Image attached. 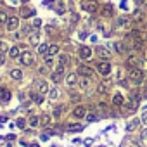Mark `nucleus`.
<instances>
[{"label": "nucleus", "mask_w": 147, "mask_h": 147, "mask_svg": "<svg viewBox=\"0 0 147 147\" xmlns=\"http://www.w3.org/2000/svg\"><path fill=\"white\" fill-rule=\"evenodd\" d=\"M87 119H88V121H95V119H97V116H95V114H88V116H87Z\"/></svg>", "instance_id": "4c0bfd02"}, {"label": "nucleus", "mask_w": 147, "mask_h": 147, "mask_svg": "<svg viewBox=\"0 0 147 147\" xmlns=\"http://www.w3.org/2000/svg\"><path fill=\"white\" fill-rule=\"evenodd\" d=\"M30 125H31V126H33V128H35V126H36V125H38V118H36V116H35V114H33V116H30Z\"/></svg>", "instance_id": "cd10ccee"}, {"label": "nucleus", "mask_w": 147, "mask_h": 147, "mask_svg": "<svg viewBox=\"0 0 147 147\" xmlns=\"http://www.w3.org/2000/svg\"><path fill=\"white\" fill-rule=\"evenodd\" d=\"M97 71L100 73L102 76H107L109 73H111V64H109L107 61H102V62H99V64H97Z\"/></svg>", "instance_id": "20e7f679"}, {"label": "nucleus", "mask_w": 147, "mask_h": 147, "mask_svg": "<svg viewBox=\"0 0 147 147\" xmlns=\"http://www.w3.org/2000/svg\"><path fill=\"white\" fill-rule=\"evenodd\" d=\"M138 126V119H131L128 125H126V130H135Z\"/></svg>", "instance_id": "5701e85b"}, {"label": "nucleus", "mask_w": 147, "mask_h": 147, "mask_svg": "<svg viewBox=\"0 0 147 147\" xmlns=\"http://www.w3.org/2000/svg\"><path fill=\"white\" fill-rule=\"evenodd\" d=\"M78 71H80V75H82V76H88V78L92 76V69H90L88 66H80Z\"/></svg>", "instance_id": "9d476101"}, {"label": "nucleus", "mask_w": 147, "mask_h": 147, "mask_svg": "<svg viewBox=\"0 0 147 147\" xmlns=\"http://www.w3.org/2000/svg\"><path fill=\"white\" fill-rule=\"evenodd\" d=\"M97 54H99L100 57H106V59H109V52H107L106 49H102V47H99V49H97Z\"/></svg>", "instance_id": "4be33fe9"}, {"label": "nucleus", "mask_w": 147, "mask_h": 147, "mask_svg": "<svg viewBox=\"0 0 147 147\" xmlns=\"http://www.w3.org/2000/svg\"><path fill=\"white\" fill-rule=\"evenodd\" d=\"M113 14V9H111V5H106V16H111Z\"/></svg>", "instance_id": "473e14b6"}, {"label": "nucleus", "mask_w": 147, "mask_h": 147, "mask_svg": "<svg viewBox=\"0 0 147 147\" xmlns=\"http://www.w3.org/2000/svg\"><path fill=\"white\" fill-rule=\"evenodd\" d=\"M45 64L47 66H52V57L50 55H45Z\"/></svg>", "instance_id": "2f4dec72"}, {"label": "nucleus", "mask_w": 147, "mask_h": 147, "mask_svg": "<svg viewBox=\"0 0 147 147\" xmlns=\"http://www.w3.org/2000/svg\"><path fill=\"white\" fill-rule=\"evenodd\" d=\"M5 26H7V30H9V31H14V30L19 26V18H16V16H9V19H7Z\"/></svg>", "instance_id": "39448f33"}, {"label": "nucleus", "mask_w": 147, "mask_h": 147, "mask_svg": "<svg viewBox=\"0 0 147 147\" xmlns=\"http://www.w3.org/2000/svg\"><path fill=\"white\" fill-rule=\"evenodd\" d=\"M66 62H67V55H66V54H61V55H59V64L66 66Z\"/></svg>", "instance_id": "bb28decb"}, {"label": "nucleus", "mask_w": 147, "mask_h": 147, "mask_svg": "<svg viewBox=\"0 0 147 147\" xmlns=\"http://www.w3.org/2000/svg\"><path fill=\"white\" fill-rule=\"evenodd\" d=\"M67 130H69V131H82L83 128H82V125H69Z\"/></svg>", "instance_id": "393cba45"}, {"label": "nucleus", "mask_w": 147, "mask_h": 147, "mask_svg": "<svg viewBox=\"0 0 147 147\" xmlns=\"http://www.w3.org/2000/svg\"><path fill=\"white\" fill-rule=\"evenodd\" d=\"M35 85H38V92H40L42 95L49 92V85H47L45 82H35Z\"/></svg>", "instance_id": "9b49d317"}, {"label": "nucleus", "mask_w": 147, "mask_h": 147, "mask_svg": "<svg viewBox=\"0 0 147 147\" xmlns=\"http://www.w3.org/2000/svg\"><path fill=\"white\" fill-rule=\"evenodd\" d=\"M128 76H130V80H131V82L140 83V82L144 80V71H142L140 67H131V69H130V73H128Z\"/></svg>", "instance_id": "f257e3e1"}, {"label": "nucleus", "mask_w": 147, "mask_h": 147, "mask_svg": "<svg viewBox=\"0 0 147 147\" xmlns=\"http://www.w3.org/2000/svg\"><path fill=\"white\" fill-rule=\"evenodd\" d=\"M145 137H147V130H144V131H142V138H145Z\"/></svg>", "instance_id": "a19ab883"}, {"label": "nucleus", "mask_w": 147, "mask_h": 147, "mask_svg": "<svg viewBox=\"0 0 147 147\" xmlns=\"http://www.w3.org/2000/svg\"><path fill=\"white\" fill-rule=\"evenodd\" d=\"M142 123H145V125H147V114H144V116H142Z\"/></svg>", "instance_id": "ea45409f"}, {"label": "nucleus", "mask_w": 147, "mask_h": 147, "mask_svg": "<svg viewBox=\"0 0 147 147\" xmlns=\"http://www.w3.org/2000/svg\"><path fill=\"white\" fill-rule=\"evenodd\" d=\"M76 82H78L76 73H69V75H67V78H66V83H67L69 87H75V85H76Z\"/></svg>", "instance_id": "6e6552de"}, {"label": "nucleus", "mask_w": 147, "mask_h": 147, "mask_svg": "<svg viewBox=\"0 0 147 147\" xmlns=\"http://www.w3.org/2000/svg\"><path fill=\"white\" fill-rule=\"evenodd\" d=\"M138 64H140L138 62V57H135V55H130L128 57V66L130 67H138Z\"/></svg>", "instance_id": "dca6fc26"}, {"label": "nucleus", "mask_w": 147, "mask_h": 147, "mask_svg": "<svg viewBox=\"0 0 147 147\" xmlns=\"http://www.w3.org/2000/svg\"><path fill=\"white\" fill-rule=\"evenodd\" d=\"M31 14H33V11H28V9L23 11V16H24V18H28V16H31Z\"/></svg>", "instance_id": "c9c22d12"}, {"label": "nucleus", "mask_w": 147, "mask_h": 147, "mask_svg": "<svg viewBox=\"0 0 147 147\" xmlns=\"http://www.w3.org/2000/svg\"><path fill=\"white\" fill-rule=\"evenodd\" d=\"M5 50H7V45H5L4 42H0V54H4Z\"/></svg>", "instance_id": "7c9ffc66"}, {"label": "nucleus", "mask_w": 147, "mask_h": 147, "mask_svg": "<svg viewBox=\"0 0 147 147\" xmlns=\"http://www.w3.org/2000/svg\"><path fill=\"white\" fill-rule=\"evenodd\" d=\"M11 78H12V80H21V78H23L21 69H12V71H11Z\"/></svg>", "instance_id": "a211bd4d"}, {"label": "nucleus", "mask_w": 147, "mask_h": 147, "mask_svg": "<svg viewBox=\"0 0 147 147\" xmlns=\"http://www.w3.org/2000/svg\"><path fill=\"white\" fill-rule=\"evenodd\" d=\"M31 99H33L36 104H42V102H43V97H42L40 94H35V92H31Z\"/></svg>", "instance_id": "412c9836"}, {"label": "nucleus", "mask_w": 147, "mask_h": 147, "mask_svg": "<svg viewBox=\"0 0 147 147\" xmlns=\"http://www.w3.org/2000/svg\"><path fill=\"white\" fill-rule=\"evenodd\" d=\"M0 64H4V57L2 55H0Z\"/></svg>", "instance_id": "79ce46f5"}, {"label": "nucleus", "mask_w": 147, "mask_h": 147, "mask_svg": "<svg viewBox=\"0 0 147 147\" xmlns=\"http://www.w3.org/2000/svg\"><path fill=\"white\" fill-rule=\"evenodd\" d=\"M55 54H59V45H49V50H47V54L45 55H55Z\"/></svg>", "instance_id": "2eb2a0df"}, {"label": "nucleus", "mask_w": 147, "mask_h": 147, "mask_svg": "<svg viewBox=\"0 0 147 147\" xmlns=\"http://www.w3.org/2000/svg\"><path fill=\"white\" fill-rule=\"evenodd\" d=\"M113 104H114V106H118V107H121V106L125 104V100H123V95H121V94H116V95L113 97Z\"/></svg>", "instance_id": "ddd939ff"}, {"label": "nucleus", "mask_w": 147, "mask_h": 147, "mask_svg": "<svg viewBox=\"0 0 147 147\" xmlns=\"http://www.w3.org/2000/svg\"><path fill=\"white\" fill-rule=\"evenodd\" d=\"M114 49H116L118 52H123V47H121V43H114Z\"/></svg>", "instance_id": "e433bc0d"}, {"label": "nucleus", "mask_w": 147, "mask_h": 147, "mask_svg": "<svg viewBox=\"0 0 147 147\" xmlns=\"http://www.w3.org/2000/svg\"><path fill=\"white\" fill-rule=\"evenodd\" d=\"M7 19H9L7 12H5V11H0V23H2V24H5V23H7Z\"/></svg>", "instance_id": "b1692460"}, {"label": "nucleus", "mask_w": 147, "mask_h": 147, "mask_svg": "<svg viewBox=\"0 0 147 147\" xmlns=\"http://www.w3.org/2000/svg\"><path fill=\"white\" fill-rule=\"evenodd\" d=\"M40 24H42L40 19H35V21H33V28H40Z\"/></svg>", "instance_id": "72a5a7b5"}, {"label": "nucleus", "mask_w": 147, "mask_h": 147, "mask_svg": "<svg viewBox=\"0 0 147 147\" xmlns=\"http://www.w3.org/2000/svg\"><path fill=\"white\" fill-rule=\"evenodd\" d=\"M50 78H52V82H54V83H59V82L62 80V73H59V71L55 69L52 75H50Z\"/></svg>", "instance_id": "4468645a"}, {"label": "nucleus", "mask_w": 147, "mask_h": 147, "mask_svg": "<svg viewBox=\"0 0 147 147\" xmlns=\"http://www.w3.org/2000/svg\"><path fill=\"white\" fill-rule=\"evenodd\" d=\"M57 95H59V92H57L55 88H52V90H49V97H50V99H55Z\"/></svg>", "instance_id": "c756f323"}, {"label": "nucleus", "mask_w": 147, "mask_h": 147, "mask_svg": "<svg viewBox=\"0 0 147 147\" xmlns=\"http://www.w3.org/2000/svg\"><path fill=\"white\" fill-rule=\"evenodd\" d=\"M9 99H11V92L0 87V100H2V102H7Z\"/></svg>", "instance_id": "1a4fd4ad"}, {"label": "nucleus", "mask_w": 147, "mask_h": 147, "mask_svg": "<svg viewBox=\"0 0 147 147\" xmlns=\"http://www.w3.org/2000/svg\"><path fill=\"white\" fill-rule=\"evenodd\" d=\"M9 55H11L12 59H18V57L21 55V50H19V47H18V45L11 47V50H9Z\"/></svg>", "instance_id": "f8f14e48"}, {"label": "nucleus", "mask_w": 147, "mask_h": 147, "mask_svg": "<svg viewBox=\"0 0 147 147\" xmlns=\"http://www.w3.org/2000/svg\"><path fill=\"white\" fill-rule=\"evenodd\" d=\"M47 50H49V45H47V43H42V45L38 47V52H40V54H47Z\"/></svg>", "instance_id": "a878e982"}, {"label": "nucleus", "mask_w": 147, "mask_h": 147, "mask_svg": "<svg viewBox=\"0 0 147 147\" xmlns=\"http://www.w3.org/2000/svg\"><path fill=\"white\" fill-rule=\"evenodd\" d=\"M0 36H2V30H0Z\"/></svg>", "instance_id": "37998d69"}, {"label": "nucleus", "mask_w": 147, "mask_h": 147, "mask_svg": "<svg viewBox=\"0 0 147 147\" xmlns=\"http://www.w3.org/2000/svg\"><path fill=\"white\" fill-rule=\"evenodd\" d=\"M19 61H21V64H24V66H31V62H33V54H31L30 50H24V52H21Z\"/></svg>", "instance_id": "7ed1b4c3"}, {"label": "nucleus", "mask_w": 147, "mask_h": 147, "mask_svg": "<svg viewBox=\"0 0 147 147\" xmlns=\"http://www.w3.org/2000/svg\"><path fill=\"white\" fill-rule=\"evenodd\" d=\"M54 9H55L59 14H62V12H64V4L61 2V0H55V5H54Z\"/></svg>", "instance_id": "6ab92c4d"}, {"label": "nucleus", "mask_w": 147, "mask_h": 147, "mask_svg": "<svg viewBox=\"0 0 147 147\" xmlns=\"http://www.w3.org/2000/svg\"><path fill=\"white\" fill-rule=\"evenodd\" d=\"M78 82H80V87H82V88H88V87H90V78H88V76H82Z\"/></svg>", "instance_id": "f3484780"}, {"label": "nucleus", "mask_w": 147, "mask_h": 147, "mask_svg": "<svg viewBox=\"0 0 147 147\" xmlns=\"http://www.w3.org/2000/svg\"><path fill=\"white\" fill-rule=\"evenodd\" d=\"M24 125H26V121H24V119H18V126H19V128H23Z\"/></svg>", "instance_id": "58836bf2"}, {"label": "nucleus", "mask_w": 147, "mask_h": 147, "mask_svg": "<svg viewBox=\"0 0 147 147\" xmlns=\"http://www.w3.org/2000/svg\"><path fill=\"white\" fill-rule=\"evenodd\" d=\"M30 42L31 43H38V33H31L30 35Z\"/></svg>", "instance_id": "c85d7f7f"}, {"label": "nucleus", "mask_w": 147, "mask_h": 147, "mask_svg": "<svg viewBox=\"0 0 147 147\" xmlns=\"http://www.w3.org/2000/svg\"><path fill=\"white\" fill-rule=\"evenodd\" d=\"M85 114H87V109H85L83 106H76L75 109H73V118H76V119L83 118Z\"/></svg>", "instance_id": "0eeeda50"}, {"label": "nucleus", "mask_w": 147, "mask_h": 147, "mask_svg": "<svg viewBox=\"0 0 147 147\" xmlns=\"http://www.w3.org/2000/svg\"><path fill=\"white\" fill-rule=\"evenodd\" d=\"M23 2H28V0H23Z\"/></svg>", "instance_id": "c03bdc74"}, {"label": "nucleus", "mask_w": 147, "mask_h": 147, "mask_svg": "<svg viewBox=\"0 0 147 147\" xmlns=\"http://www.w3.org/2000/svg\"><path fill=\"white\" fill-rule=\"evenodd\" d=\"M40 123H42V126H49V125H50V116H49V114H42Z\"/></svg>", "instance_id": "aec40b11"}, {"label": "nucleus", "mask_w": 147, "mask_h": 147, "mask_svg": "<svg viewBox=\"0 0 147 147\" xmlns=\"http://www.w3.org/2000/svg\"><path fill=\"white\" fill-rule=\"evenodd\" d=\"M80 57L83 59V61H88L90 57H92V49L90 47H87V45H83V47H80Z\"/></svg>", "instance_id": "423d86ee"}, {"label": "nucleus", "mask_w": 147, "mask_h": 147, "mask_svg": "<svg viewBox=\"0 0 147 147\" xmlns=\"http://www.w3.org/2000/svg\"><path fill=\"white\" fill-rule=\"evenodd\" d=\"M82 7H83V11L94 14V12L99 9V4H97V0H83V2H82Z\"/></svg>", "instance_id": "f03ea898"}, {"label": "nucleus", "mask_w": 147, "mask_h": 147, "mask_svg": "<svg viewBox=\"0 0 147 147\" xmlns=\"http://www.w3.org/2000/svg\"><path fill=\"white\" fill-rule=\"evenodd\" d=\"M97 92H99V94H106V87H104V85H99Z\"/></svg>", "instance_id": "f704fd0d"}]
</instances>
